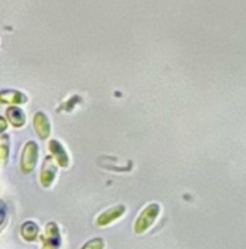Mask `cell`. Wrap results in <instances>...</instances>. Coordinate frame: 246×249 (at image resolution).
<instances>
[{"mask_svg":"<svg viewBox=\"0 0 246 249\" xmlns=\"http://www.w3.org/2000/svg\"><path fill=\"white\" fill-rule=\"evenodd\" d=\"M158 213H160V205L158 204H150L147 205L141 214L138 215L137 221H135V233L141 234V233H145L156 221V218L158 217Z\"/></svg>","mask_w":246,"mask_h":249,"instance_id":"obj_1","label":"cell"},{"mask_svg":"<svg viewBox=\"0 0 246 249\" xmlns=\"http://www.w3.org/2000/svg\"><path fill=\"white\" fill-rule=\"evenodd\" d=\"M38 159V147L34 141H30L24 150H22V159H21V170L24 173H31L35 167Z\"/></svg>","mask_w":246,"mask_h":249,"instance_id":"obj_2","label":"cell"},{"mask_svg":"<svg viewBox=\"0 0 246 249\" xmlns=\"http://www.w3.org/2000/svg\"><path fill=\"white\" fill-rule=\"evenodd\" d=\"M125 213V205H116V207H111L108 208L107 211L101 213L98 217H97V226H108L110 223H113L114 220H117L119 217L123 215Z\"/></svg>","mask_w":246,"mask_h":249,"instance_id":"obj_3","label":"cell"},{"mask_svg":"<svg viewBox=\"0 0 246 249\" xmlns=\"http://www.w3.org/2000/svg\"><path fill=\"white\" fill-rule=\"evenodd\" d=\"M34 128L35 132L38 134V137L41 140H47L50 135V122L47 119V116L44 113H35L34 114Z\"/></svg>","mask_w":246,"mask_h":249,"instance_id":"obj_4","label":"cell"},{"mask_svg":"<svg viewBox=\"0 0 246 249\" xmlns=\"http://www.w3.org/2000/svg\"><path fill=\"white\" fill-rule=\"evenodd\" d=\"M49 150H50V153H52L53 159L57 161V164H59L60 167H68V166H69L68 154H66L65 148L60 145V142H59V141L52 140V141H50V144H49Z\"/></svg>","mask_w":246,"mask_h":249,"instance_id":"obj_5","label":"cell"},{"mask_svg":"<svg viewBox=\"0 0 246 249\" xmlns=\"http://www.w3.org/2000/svg\"><path fill=\"white\" fill-rule=\"evenodd\" d=\"M54 178H56V167L53 166V161L47 157L44 160V164H43V169L40 173V182L44 188H49V186H52Z\"/></svg>","mask_w":246,"mask_h":249,"instance_id":"obj_6","label":"cell"},{"mask_svg":"<svg viewBox=\"0 0 246 249\" xmlns=\"http://www.w3.org/2000/svg\"><path fill=\"white\" fill-rule=\"evenodd\" d=\"M6 116L9 119V122L14 124L15 128H21L25 123V113L19 108V107H11L6 111Z\"/></svg>","mask_w":246,"mask_h":249,"instance_id":"obj_7","label":"cell"},{"mask_svg":"<svg viewBox=\"0 0 246 249\" xmlns=\"http://www.w3.org/2000/svg\"><path fill=\"white\" fill-rule=\"evenodd\" d=\"M21 234L25 240L34 242L38 237V226L34 221H25L21 227Z\"/></svg>","mask_w":246,"mask_h":249,"instance_id":"obj_8","label":"cell"},{"mask_svg":"<svg viewBox=\"0 0 246 249\" xmlns=\"http://www.w3.org/2000/svg\"><path fill=\"white\" fill-rule=\"evenodd\" d=\"M2 101L6 103V104H22L27 101V97H24L22 94L17 92V91H6L3 92L2 95Z\"/></svg>","mask_w":246,"mask_h":249,"instance_id":"obj_9","label":"cell"},{"mask_svg":"<svg viewBox=\"0 0 246 249\" xmlns=\"http://www.w3.org/2000/svg\"><path fill=\"white\" fill-rule=\"evenodd\" d=\"M46 239L54 242L56 245H60V231L56 223H49L46 227Z\"/></svg>","mask_w":246,"mask_h":249,"instance_id":"obj_10","label":"cell"},{"mask_svg":"<svg viewBox=\"0 0 246 249\" xmlns=\"http://www.w3.org/2000/svg\"><path fill=\"white\" fill-rule=\"evenodd\" d=\"M103 248H104V242H103V239H98V237L87 242L82 246V249H103Z\"/></svg>","mask_w":246,"mask_h":249,"instance_id":"obj_11","label":"cell"},{"mask_svg":"<svg viewBox=\"0 0 246 249\" xmlns=\"http://www.w3.org/2000/svg\"><path fill=\"white\" fill-rule=\"evenodd\" d=\"M8 147H9V142H8V137L5 135L2 138V161L6 163L8 160Z\"/></svg>","mask_w":246,"mask_h":249,"instance_id":"obj_12","label":"cell"},{"mask_svg":"<svg viewBox=\"0 0 246 249\" xmlns=\"http://www.w3.org/2000/svg\"><path fill=\"white\" fill-rule=\"evenodd\" d=\"M57 246H59V245H56L54 242H52V240L46 239V240H44V246H43V249H57Z\"/></svg>","mask_w":246,"mask_h":249,"instance_id":"obj_13","label":"cell"}]
</instances>
